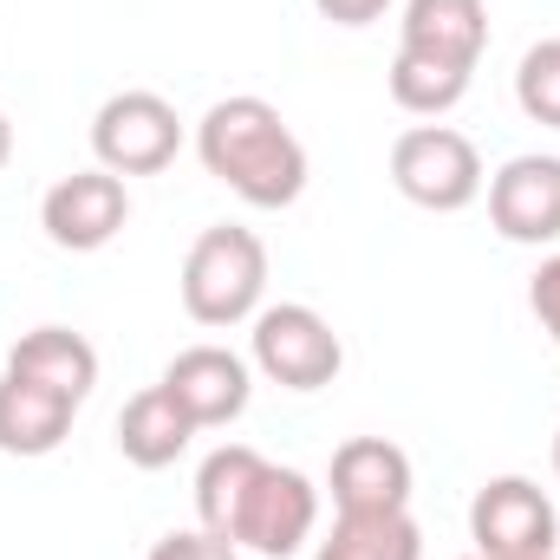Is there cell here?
<instances>
[{"label":"cell","instance_id":"obj_1","mask_svg":"<svg viewBox=\"0 0 560 560\" xmlns=\"http://www.w3.org/2000/svg\"><path fill=\"white\" fill-rule=\"evenodd\" d=\"M196 156L215 183H229L248 209H287L306 189V143L287 131L268 98L242 92L202 112L196 125Z\"/></svg>","mask_w":560,"mask_h":560},{"label":"cell","instance_id":"obj_2","mask_svg":"<svg viewBox=\"0 0 560 560\" xmlns=\"http://www.w3.org/2000/svg\"><path fill=\"white\" fill-rule=\"evenodd\" d=\"M268 293V248L242 222H215L196 235L183 261V313L196 326H242L261 313Z\"/></svg>","mask_w":560,"mask_h":560},{"label":"cell","instance_id":"obj_3","mask_svg":"<svg viewBox=\"0 0 560 560\" xmlns=\"http://www.w3.org/2000/svg\"><path fill=\"white\" fill-rule=\"evenodd\" d=\"M248 339H255V372H261L268 385H280V392H319V385H332L339 365H346L339 332H332L313 306H300V300L261 306Z\"/></svg>","mask_w":560,"mask_h":560},{"label":"cell","instance_id":"obj_4","mask_svg":"<svg viewBox=\"0 0 560 560\" xmlns=\"http://www.w3.org/2000/svg\"><path fill=\"white\" fill-rule=\"evenodd\" d=\"M392 183L405 202L436 209V215H456L482 196V156L476 143L450 125H418L392 143Z\"/></svg>","mask_w":560,"mask_h":560},{"label":"cell","instance_id":"obj_5","mask_svg":"<svg viewBox=\"0 0 560 560\" xmlns=\"http://www.w3.org/2000/svg\"><path fill=\"white\" fill-rule=\"evenodd\" d=\"M469 541L482 560H541L560 541V515L541 482L528 476H495L469 502Z\"/></svg>","mask_w":560,"mask_h":560},{"label":"cell","instance_id":"obj_6","mask_svg":"<svg viewBox=\"0 0 560 560\" xmlns=\"http://www.w3.org/2000/svg\"><path fill=\"white\" fill-rule=\"evenodd\" d=\"M92 150H98V170L112 176H156L183 150V118L156 92H118L92 118Z\"/></svg>","mask_w":560,"mask_h":560},{"label":"cell","instance_id":"obj_7","mask_svg":"<svg viewBox=\"0 0 560 560\" xmlns=\"http://www.w3.org/2000/svg\"><path fill=\"white\" fill-rule=\"evenodd\" d=\"M313 522H319V489L300 469L261 463V476L248 482V495L235 509L229 541L235 548H255V555H268V560H287L313 541Z\"/></svg>","mask_w":560,"mask_h":560},{"label":"cell","instance_id":"obj_8","mask_svg":"<svg viewBox=\"0 0 560 560\" xmlns=\"http://www.w3.org/2000/svg\"><path fill=\"white\" fill-rule=\"evenodd\" d=\"M125 222H131V196H125V176H112V170H72L39 196V229L66 255L105 248Z\"/></svg>","mask_w":560,"mask_h":560},{"label":"cell","instance_id":"obj_9","mask_svg":"<svg viewBox=\"0 0 560 560\" xmlns=\"http://www.w3.org/2000/svg\"><path fill=\"white\" fill-rule=\"evenodd\" d=\"M489 222L522 248L560 242V156H509L489 176Z\"/></svg>","mask_w":560,"mask_h":560},{"label":"cell","instance_id":"obj_10","mask_svg":"<svg viewBox=\"0 0 560 560\" xmlns=\"http://www.w3.org/2000/svg\"><path fill=\"white\" fill-rule=\"evenodd\" d=\"M326 489L339 515H398L411 509V456L385 436H352L332 450Z\"/></svg>","mask_w":560,"mask_h":560},{"label":"cell","instance_id":"obj_11","mask_svg":"<svg viewBox=\"0 0 560 560\" xmlns=\"http://www.w3.org/2000/svg\"><path fill=\"white\" fill-rule=\"evenodd\" d=\"M196 430H215V423H235L248 411V392H255V378H248V359H235L229 346H189V352H176L170 365H163V378H156Z\"/></svg>","mask_w":560,"mask_h":560},{"label":"cell","instance_id":"obj_12","mask_svg":"<svg viewBox=\"0 0 560 560\" xmlns=\"http://www.w3.org/2000/svg\"><path fill=\"white\" fill-rule=\"evenodd\" d=\"M7 372L46 385V392H59V398H72V405H85L92 385H98V352H92L72 326H33V332L7 352Z\"/></svg>","mask_w":560,"mask_h":560},{"label":"cell","instance_id":"obj_13","mask_svg":"<svg viewBox=\"0 0 560 560\" xmlns=\"http://www.w3.org/2000/svg\"><path fill=\"white\" fill-rule=\"evenodd\" d=\"M79 418L72 398L33 385V378H13L0 372V450L7 456H52L66 443V430Z\"/></svg>","mask_w":560,"mask_h":560},{"label":"cell","instance_id":"obj_14","mask_svg":"<svg viewBox=\"0 0 560 560\" xmlns=\"http://www.w3.org/2000/svg\"><path fill=\"white\" fill-rule=\"evenodd\" d=\"M405 46L411 52H436L456 66H476L489 46V7L482 0H405Z\"/></svg>","mask_w":560,"mask_h":560},{"label":"cell","instance_id":"obj_15","mask_svg":"<svg viewBox=\"0 0 560 560\" xmlns=\"http://www.w3.org/2000/svg\"><path fill=\"white\" fill-rule=\"evenodd\" d=\"M189 436H196V423H189V411H183L163 385L138 392V398L118 411V450H125V463H138V469H170V463L189 450Z\"/></svg>","mask_w":560,"mask_h":560},{"label":"cell","instance_id":"obj_16","mask_svg":"<svg viewBox=\"0 0 560 560\" xmlns=\"http://www.w3.org/2000/svg\"><path fill=\"white\" fill-rule=\"evenodd\" d=\"M469 79H476V66H456V59H436V52H411V46H398V59H392V98L411 118H443L450 105H463Z\"/></svg>","mask_w":560,"mask_h":560},{"label":"cell","instance_id":"obj_17","mask_svg":"<svg viewBox=\"0 0 560 560\" xmlns=\"http://www.w3.org/2000/svg\"><path fill=\"white\" fill-rule=\"evenodd\" d=\"M261 450H248V443H222V450H209L202 456V469H196V515H202V528L209 535H222L229 541V528H235V509H242V495H248V482L261 476Z\"/></svg>","mask_w":560,"mask_h":560},{"label":"cell","instance_id":"obj_18","mask_svg":"<svg viewBox=\"0 0 560 560\" xmlns=\"http://www.w3.org/2000/svg\"><path fill=\"white\" fill-rule=\"evenodd\" d=\"M313 560H423V535L411 509L398 515H339Z\"/></svg>","mask_w":560,"mask_h":560},{"label":"cell","instance_id":"obj_19","mask_svg":"<svg viewBox=\"0 0 560 560\" xmlns=\"http://www.w3.org/2000/svg\"><path fill=\"white\" fill-rule=\"evenodd\" d=\"M515 105L535 125L560 131V39H541V46L522 52V66H515Z\"/></svg>","mask_w":560,"mask_h":560},{"label":"cell","instance_id":"obj_20","mask_svg":"<svg viewBox=\"0 0 560 560\" xmlns=\"http://www.w3.org/2000/svg\"><path fill=\"white\" fill-rule=\"evenodd\" d=\"M150 560H242L235 541H222V535H209V528H176V535H163Z\"/></svg>","mask_w":560,"mask_h":560},{"label":"cell","instance_id":"obj_21","mask_svg":"<svg viewBox=\"0 0 560 560\" xmlns=\"http://www.w3.org/2000/svg\"><path fill=\"white\" fill-rule=\"evenodd\" d=\"M528 306H535V319H541V332L560 346V255H548L535 280H528Z\"/></svg>","mask_w":560,"mask_h":560},{"label":"cell","instance_id":"obj_22","mask_svg":"<svg viewBox=\"0 0 560 560\" xmlns=\"http://www.w3.org/2000/svg\"><path fill=\"white\" fill-rule=\"evenodd\" d=\"M332 26H372V20H385V7L392 0H313Z\"/></svg>","mask_w":560,"mask_h":560},{"label":"cell","instance_id":"obj_23","mask_svg":"<svg viewBox=\"0 0 560 560\" xmlns=\"http://www.w3.org/2000/svg\"><path fill=\"white\" fill-rule=\"evenodd\" d=\"M7 156H13V125H7V112H0V170H7Z\"/></svg>","mask_w":560,"mask_h":560},{"label":"cell","instance_id":"obj_24","mask_svg":"<svg viewBox=\"0 0 560 560\" xmlns=\"http://www.w3.org/2000/svg\"><path fill=\"white\" fill-rule=\"evenodd\" d=\"M555 476H560V430H555Z\"/></svg>","mask_w":560,"mask_h":560},{"label":"cell","instance_id":"obj_25","mask_svg":"<svg viewBox=\"0 0 560 560\" xmlns=\"http://www.w3.org/2000/svg\"><path fill=\"white\" fill-rule=\"evenodd\" d=\"M469 560H482V555H469Z\"/></svg>","mask_w":560,"mask_h":560},{"label":"cell","instance_id":"obj_26","mask_svg":"<svg viewBox=\"0 0 560 560\" xmlns=\"http://www.w3.org/2000/svg\"><path fill=\"white\" fill-rule=\"evenodd\" d=\"M541 560H555V555H541Z\"/></svg>","mask_w":560,"mask_h":560}]
</instances>
